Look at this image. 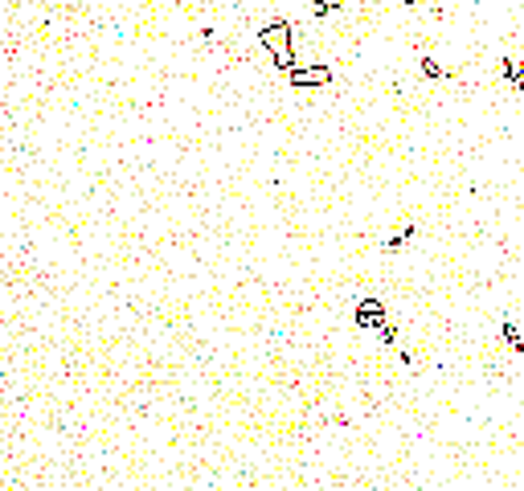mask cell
<instances>
[{
  "label": "cell",
  "instance_id": "cell-1",
  "mask_svg": "<svg viewBox=\"0 0 524 491\" xmlns=\"http://www.w3.org/2000/svg\"><path fill=\"white\" fill-rule=\"evenodd\" d=\"M258 46L275 58V66L279 70H291L295 66V29L287 21H270L266 29L258 33Z\"/></svg>",
  "mask_w": 524,
  "mask_h": 491
},
{
  "label": "cell",
  "instance_id": "cell-2",
  "mask_svg": "<svg viewBox=\"0 0 524 491\" xmlns=\"http://www.w3.org/2000/svg\"><path fill=\"white\" fill-rule=\"evenodd\" d=\"M287 78H291L295 91H320V86L332 82V66H324V62H295L287 70Z\"/></svg>",
  "mask_w": 524,
  "mask_h": 491
},
{
  "label": "cell",
  "instance_id": "cell-3",
  "mask_svg": "<svg viewBox=\"0 0 524 491\" xmlns=\"http://www.w3.org/2000/svg\"><path fill=\"white\" fill-rule=\"evenodd\" d=\"M357 324L365 327V332H381V327L389 324L381 299H360V303H357Z\"/></svg>",
  "mask_w": 524,
  "mask_h": 491
},
{
  "label": "cell",
  "instance_id": "cell-4",
  "mask_svg": "<svg viewBox=\"0 0 524 491\" xmlns=\"http://www.w3.org/2000/svg\"><path fill=\"white\" fill-rule=\"evenodd\" d=\"M422 74H426V78H443L447 70H443L438 62H430V58H426V62H422Z\"/></svg>",
  "mask_w": 524,
  "mask_h": 491
}]
</instances>
